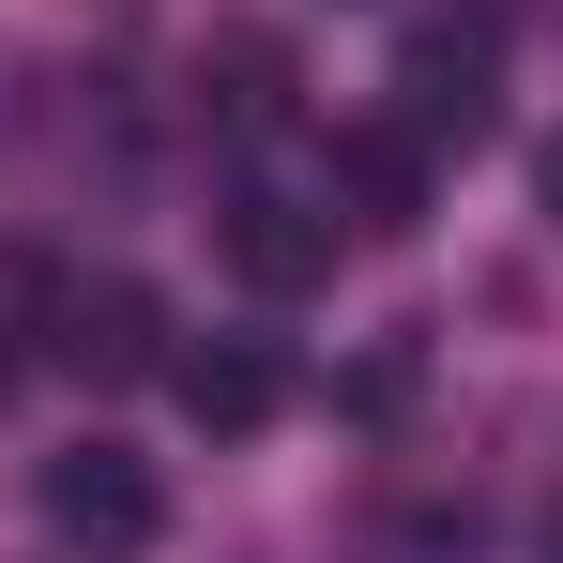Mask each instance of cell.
Masks as SVG:
<instances>
[{
	"mask_svg": "<svg viewBox=\"0 0 563 563\" xmlns=\"http://www.w3.org/2000/svg\"><path fill=\"white\" fill-rule=\"evenodd\" d=\"M46 533L77 563H137L153 533H168V487L122 457V442H77V457H46Z\"/></svg>",
	"mask_w": 563,
	"mask_h": 563,
	"instance_id": "6da1fadb",
	"label": "cell"
},
{
	"mask_svg": "<svg viewBox=\"0 0 563 563\" xmlns=\"http://www.w3.org/2000/svg\"><path fill=\"white\" fill-rule=\"evenodd\" d=\"M229 275L260 289V305H305V289L335 275V213H305V198H229Z\"/></svg>",
	"mask_w": 563,
	"mask_h": 563,
	"instance_id": "7a4b0ae2",
	"label": "cell"
},
{
	"mask_svg": "<svg viewBox=\"0 0 563 563\" xmlns=\"http://www.w3.org/2000/svg\"><path fill=\"white\" fill-rule=\"evenodd\" d=\"M168 396H184L213 442H244V427H275V411H289V366L260 351V335H198V351H168Z\"/></svg>",
	"mask_w": 563,
	"mask_h": 563,
	"instance_id": "3957f363",
	"label": "cell"
},
{
	"mask_svg": "<svg viewBox=\"0 0 563 563\" xmlns=\"http://www.w3.org/2000/svg\"><path fill=\"white\" fill-rule=\"evenodd\" d=\"M62 366L77 380H168V305L153 289H77L62 305Z\"/></svg>",
	"mask_w": 563,
	"mask_h": 563,
	"instance_id": "277c9868",
	"label": "cell"
},
{
	"mask_svg": "<svg viewBox=\"0 0 563 563\" xmlns=\"http://www.w3.org/2000/svg\"><path fill=\"white\" fill-rule=\"evenodd\" d=\"M335 198H351V229H411L427 213V137L411 122H351L335 137Z\"/></svg>",
	"mask_w": 563,
	"mask_h": 563,
	"instance_id": "5b68a950",
	"label": "cell"
},
{
	"mask_svg": "<svg viewBox=\"0 0 563 563\" xmlns=\"http://www.w3.org/2000/svg\"><path fill=\"white\" fill-rule=\"evenodd\" d=\"M533 198H549V229H563V137H549V153H533Z\"/></svg>",
	"mask_w": 563,
	"mask_h": 563,
	"instance_id": "8992f818",
	"label": "cell"
}]
</instances>
